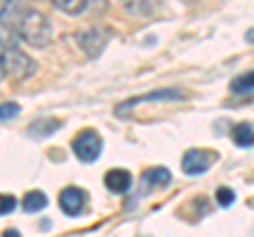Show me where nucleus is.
Wrapping results in <instances>:
<instances>
[{
    "mask_svg": "<svg viewBox=\"0 0 254 237\" xmlns=\"http://www.w3.org/2000/svg\"><path fill=\"white\" fill-rule=\"evenodd\" d=\"M15 30L26 43L34 47H45L51 41V23L43 13L34 9H19L15 19Z\"/></svg>",
    "mask_w": 254,
    "mask_h": 237,
    "instance_id": "1",
    "label": "nucleus"
},
{
    "mask_svg": "<svg viewBox=\"0 0 254 237\" xmlns=\"http://www.w3.org/2000/svg\"><path fill=\"white\" fill-rule=\"evenodd\" d=\"M34 61H32L26 53H21L15 47L2 49V76H11V78H26L34 72Z\"/></svg>",
    "mask_w": 254,
    "mask_h": 237,
    "instance_id": "2",
    "label": "nucleus"
},
{
    "mask_svg": "<svg viewBox=\"0 0 254 237\" xmlns=\"http://www.w3.org/2000/svg\"><path fill=\"white\" fill-rule=\"evenodd\" d=\"M72 151L83 163H93L102 153V138L98 136V131L83 129L72 140Z\"/></svg>",
    "mask_w": 254,
    "mask_h": 237,
    "instance_id": "3",
    "label": "nucleus"
},
{
    "mask_svg": "<svg viewBox=\"0 0 254 237\" xmlns=\"http://www.w3.org/2000/svg\"><path fill=\"white\" fill-rule=\"evenodd\" d=\"M216 161V153L201 151V148H190L182 157V172L189 176H201L208 172L210 165Z\"/></svg>",
    "mask_w": 254,
    "mask_h": 237,
    "instance_id": "4",
    "label": "nucleus"
},
{
    "mask_svg": "<svg viewBox=\"0 0 254 237\" xmlns=\"http://www.w3.org/2000/svg\"><path fill=\"white\" fill-rule=\"evenodd\" d=\"M85 205V193L76 186H68L64 188L60 195V208L66 216H78L83 212Z\"/></svg>",
    "mask_w": 254,
    "mask_h": 237,
    "instance_id": "5",
    "label": "nucleus"
},
{
    "mask_svg": "<svg viewBox=\"0 0 254 237\" xmlns=\"http://www.w3.org/2000/svg\"><path fill=\"white\" fill-rule=\"evenodd\" d=\"M104 184H106L108 191L115 193V195L127 193L131 186V174L127 170H110L104 176Z\"/></svg>",
    "mask_w": 254,
    "mask_h": 237,
    "instance_id": "6",
    "label": "nucleus"
},
{
    "mask_svg": "<svg viewBox=\"0 0 254 237\" xmlns=\"http://www.w3.org/2000/svg\"><path fill=\"white\" fill-rule=\"evenodd\" d=\"M150 100H182V93L178 89H163V91H153V93H148V96L131 98V100L123 102V104L117 108V115H123L125 110L133 108L136 104H140V102H150Z\"/></svg>",
    "mask_w": 254,
    "mask_h": 237,
    "instance_id": "7",
    "label": "nucleus"
},
{
    "mask_svg": "<svg viewBox=\"0 0 254 237\" xmlns=\"http://www.w3.org/2000/svg\"><path fill=\"white\" fill-rule=\"evenodd\" d=\"M76 41H78V45H81L83 49L87 51V55H91V58H98V55L102 53V49L106 47L108 36H102L100 30H91V32L78 34Z\"/></svg>",
    "mask_w": 254,
    "mask_h": 237,
    "instance_id": "8",
    "label": "nucleus"
},
{
    "mask_svg": "<svg viewBox=\"0 0 254 237\" xmlns=\"http://www.w3.org/2000/svg\"><path fill=\"white\" fill-rule=\"evenodd\" d=\"M231 138L240 148H252L254 146V127L250 123H237L231 129Z\"/></svg>",
    "mask_w": 254,
    "mask_h": 237,
    "instance_id": "9",
    "label": "nucleus"
},
{
    "mask_svg": "<svg viewBox=\"0 0 254 237\" xmlns=\"http://www.w3.org/2000/svg\"><path fill=\"white\" fill-rule=\"evenodd\" d=\"M62 127V121L58 118H38L30 125V136L32 138H47L51 136L53 131H58Z\"/></svg>",
    "mask_w": 254,
    "mask_h": 237,
    "instance_id": "10",
    "label": "nucleus"
},
{
    "mask_svg": "<svg viewBox=\"0 0 254 237\" xmlns=\"http://www.w3.org/2000/svg\"><path fill=\"white\" fill-rule=\"evenodd\" d=\"M172 180V174L168 168H150L142 174V184H148V186H165L170 184Z\"/></svg>",
    "mask_w": 254,
    "mask_h": 237,
    "instance_id": "11",
    "label": "nucleus"
},
{
    "mask_svg": "<svg viewBox=\"0 0 254 237\" xmlns=\"http://www.w3.org/2000/svg\"><path fill=\"white\" fill-rule=\"evenodd\" d=\"M47 195L41 193V191H30L26 197H23V212H28V214H34V212H41L47 208Z\"/></svg>",
    "mask_w": 254,
    "mask_h": 237,
    "instance_id": "12",
    "label": "nucleus"
},
{
    "mask_svg": "<svg viewBox=\"0 0 254 237\" xmlns=\"http://www.w3.org/2000/svg\"><path fill=\"white\" fill-rule=\"evenodd\" d=\"M231 91L237 93V96L254 91V70H250V72H244L240 76H235L233 81H231Z\"/></svg>",
    "mask_w": 254,
    "mask_h": 237,
    "instance_id": "13",
    "label": "nucleus"
},
{
    "mask_svg": "<svg viewBox=\"0 0 254 237\" xmlns=\"http://www.w3.org/2000/svg\"><path fill=\"white\" fill-rule=\"evenodd\" d=\"M53 6L64 11V13H68V15H78V13H83L87 9V0H83V2H74V0H58V2H53Z\"/></svg>",
    "mask_w": 254,
    "mask_h": 237,
    "instance_id": "14",
    "label": "nucleus"
},
{
    "mask_svg": "<svg viewBox=\"0 0 254 237\" xmlns=\"http://www.w3.org/2000/svg\"><path fill=\"white\" fill-rule=\"evenodd\" d=\"M216 201H218L220 208H229V205L235 201V191L229 186H220L216 191Z\"/></svg>",
    "mask_w": 254,
    "mask_h": 237,
    "instance_id": "15",
    "label": "nucleus"
},
{
    "mask_svg": "<svg viewBox=\"0 0 254 237\" xmlns=\"http://www.w3.org/2000/svg\"><path fill=\"white\" fill-rule=\"evenodd\" d=\"M19 115V104H15V102H4L2 108H0V118H2V123H9L11 118H15Z\"/></svg>",
    "mask_w": 254,
    "mask_h": 237,
    "instance_id": "16",
    "label": "nucleus"
},
{
    "mask_svg": "<svg viewBox=\"0 0 254 237\" xmlns=\"http://www.w3.org/2000/svg\"><path fill=\"white\" fill-rule=\"evenodd\" d=\"M0 203H2V208H0V212H2V214H11V212L15 210V197L13 195H2L0 197Z\"/></svg>",
    "mask_w": 254,
    "mask_h": 237,
    "instance_id": "17",
    "label": "nucleus"
},
{
    "mask_svg": "<svg viewBox=\"0 0 254 237\" xmlns=\"http://www.w3.org/2000/svg\"><path fill=\"white\" fill-rule=\"evenodd\" d=\"M2 237H21L17 231H15V229H11V231H4V235Z\"/></svg>",
    "mask_w": 254,
    "mask_h": 237,
    "instance_id": "18",
    "label": "nucleus"
},
{
    "mask_svg": "<svg viewBox=\"0 0 254 237\" xmlns=\"http://www.w3.org/2000/svg\"><path fill=\"white\" fill-rule=\"evenodd\" d=\"M246 41H248V43H254V28L248 30V34H246Z\"/></svg>",
    "mask_w": 254,
    "mask_h": 237,
    "instance_id": "19",
    "label": "nucleus"
}]
</instances>
